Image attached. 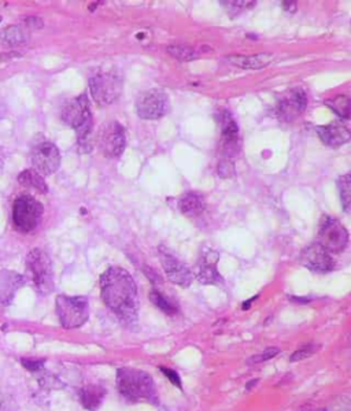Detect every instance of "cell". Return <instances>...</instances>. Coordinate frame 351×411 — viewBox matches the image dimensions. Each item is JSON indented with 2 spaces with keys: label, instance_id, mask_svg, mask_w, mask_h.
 I'll return each mask as SVG.
<instances>
[{
  "label": "cell",
  "instance_id": "cell-1",
  "mask_svg": "<svg viewBox=\"0 0 351 411\" xmlns=\"http://www.w3.org/2000/svg\"><path fill=\"white\" fill-rule=\"evenodd\" d=\"M102 299L124 323H135L139 313L138 287L122 267H109L100 277Z\"/></svg>",
  "mask_w": 351,
  "mask_h": 411
},
{
  "label": "cell",
  "instance_id": "cell-2",
  "mask_svg": "<svg viewBox=\"0 0 351 411\" xmlns=\"http://www.w3.org/2000/svg\"><path fill=\"white\" fill-rule=\"evenodd\" d=\"M62 118L63 121L76 130L77 133V140L79 146L84 151L88 152L92 148V113H91V106L89 100L86 93L80 95L79 97H74L69 103L65 105L62 110Z\"/></svg>",
  "mask_w": 351,
  "mask_h": 411
},
{
  "label": "cell",
  "instance_id": "cell-3",
  "mask_svg": "<svg viewBox=\"0 0 351 411\" xmlns=\"http://www.w3.org/2000/svg\"><path fill=\"white\" fill-rule=\"evenodd\" d=\"M117 388L119 393L128 400L157 402L155 384L146 372L132 368L119 369L117 372Z\"/></svg>",
  "mask_w": 351,
  "mask_h": 411
},
{
  "label": "cell",
  "instance_id": "cell-4",
  "mask_svg": "<svg viewBox=\"0 0 351 411\" xmlns=\"http://www.w3.org/2000/svg\"><path fill=\"white\" fill-rule=\"evenodd\" d=\"M27 277L40 295H50L54 291L53 262L50 255L40 248L32 250L27 257Z\"/></svg>",
  "mask_w": 351,
  "mask_h": 411
},
{
  "label": "cell",
  "instance_id": "cell-5",
  "mask_svg": "<svg viewBox=\"0 0 351 411\" xmlns=\"http://www.w3.org/2000/svg\"><path fill=\"white\" fill-rule=\"evenodd\" d=\"M89 90L98 105H112L122 92L121 74L114 69H103L93 73L89 77Z\"/></svg>",
  "mask_w": 351,
  "mask_h": 411
},
{
  "label": "cell",
  "instance_id": "cell-6",
  "mask_svg": "<svg viewBox=\"0 0 351 411\" xmlns=\"http://www.w3.org/2000/svg\"><path fill=\"white\" fill-rule=\"evenodd\" d=\"M57 314L63 328H79L87 323L89 318V300L86 296L59 295L57 297Z\"/></svg>",
  "mask_w": 351,
  "mask_h": 411
},
{
  "label": "cell",
  "instance_id": "cell-7",
  "mask_svg": "<svg viewBox=\"0 0 351 411\" xmlns=\"http://www.w3.org/2000/svg\"><path fill=\"white\" fill-rule=\"evenodd\" d=\"M43 206L40 205L33 196L24 195L20 196L13 207V222L15 228L22 234H29L34 231L41 220Z\"/></svg>",
  "mask_w": 351,
  "mask_h": 411
},
{
  "label": "cell",
  "instance_id": "cell-8",
  "mask_svg": "<svg viewBox=\"0 0 351 411\" xmlns=\"http://www.w3.org/2000/svg\"><path fill=\"white\" fill-rule=\"evenodd\" d=\"M98 144L106 158H117L125 149V130L121 123L109 121L99 129Z\"/></svg>",
  "mask_w": 351,
  "mask_h": 411
},
{
  "label": "cell",
  "instance_id": "cell-9",
  "mask_svg": "<svg viewBox=\"0 0 351 411\" xmlns=\"http://www.w3.org/2000/svg\"><path fill=\"white\" fill-rule=\"evenodd\" d=\"M349 241L346 228L335 218L325 217L319 232V244L328 252H340Z\"/></svg>",
  "mask_w": 351,
  "mask_h": 411
},
{
  "label": "cell",
  "instance_id": "cell-10",
  "mask_svg": "<svg viewBox=\"0 0 351 411\" xmlns=\"http://www.w3.org/2000/svg\"><path fill=\"white\" fill-rule=\"evenodd\" d=\"M168 97L159 89L142 92L136 100V113L145 119H158L166 113Z\"/></svg>",
  "mask_w": 351,
  "mask_h": 411
},
{
  "label": "cell",
  "instance_id": "cell-11",
  "mask_svg": "<svg viewBox=\"0 0 351 411\" xmlns=\"http://www.w3.org/2000/svg\"><path fill=\"white\" fill-rule=\"evenodd\" d=\"M30 161L33 169L41 176H51L59 169L60 165V154L55 144L53 143H41L33 148Z\"/></svg>",
  "mask_w": 351,
  "mask_h": 411
},
{
  "label": "cell",
  "instance_id": "cell-12",
  "mask_svg": "<svg viewBox=\"0 0 351 411\" xmlns=\"http://www.w3.org/2000/svg\"><path fill=\"white\" fill-rule=\"evenodd\" d=\"M307 105L306 93L302 88L291 89L287 92L277 105V116L282 121L291 122L299 117Z\"/></svg>",
  "mask_w": 351,
  "mask_h": 411
},
{
  "label": "cell",
  "instance_id": "cell-13",
  "mask_svg": "<svg viewBox=\"0 0 351 411\" xmlns=\"http://www.w3.org/2000/svg\"><path fill=\"white\" fill-rule=\"evenodd\" d=\"M159 257H161V264L165 270V274L172 283L184 288L191 285L192 273L187 264L178 261L175 255L168 252L165 248H159Z\"/></svg>",
  "mask_w": 351,
  "mask_h": 411
},
{
  "label": "cell",
  "instance_id": "cell-14",
  "mask_svg": "<svg viewBox=\"0 0 351 411\" xmlns=\"http://www.w3.org/2000/svg\"><path fill=\"white\" fill-rule=\"evenodd\" d=\"M300 262L309 270L317 273L331 271L335 266L331 252H328L319 243L312 244L303 250L300 255Z\"/></svg>",
  "mask_w": 351,
  "mask_h": 411
},
{
  "label": "cell",
  "instance_id": "cell-15",
  "mask_svg": "<svg viewBox=\"0 0 351 411\" xmlns=\"http://www.w3.org/2000/svg\"><path fill=\"white\" fill-rule=\"evenodd\" d=\"M218 254L216 251H207L197 264L195 274L202 284H221L223 277L217 269Z\"/></svg>",
  "mask_w": 351,
  "mask_h": 411
},
{
  "label": "cell",
  "instance_id": "cell-16",
  "mask_svg": "<svg viewBox=\"0 0 351 411\" xmlns=\"http://www.w3.org/2000/svg\"><path fill=\"white\" fill-rule=\"evenodd\" d=\"M317 133L324 144L328 147H340L350 140V130L340 122H332L317 128Z\"/></svg>",
  "mask_w": 351,
  "mask_h": 411
},
{
  "label": "cell",
  "instance_id": "cell-17",
  "mask_svg": "<svg viewBox=\"0 0 351 411\" xmlns=\"http://www.w3.org/2000/svg\"><path fill=\"white\" fill-rule=\"evenodd\" d=\"M25 284V278L11 270H0V303L8 304L14 299V295Z\"/></svg>",
  "mask_w": 351,
  "mask_h": 411
},
{
  "label": "cell",
  "instance_id": "cell-18",
  "mask_svg": "<svg viewBox=\"0 0 351 411\" xmlns=\"http://www.w3.org/2000/svg\"><path fill=\"white\" fill-rule=\"evenodd\" d=\"M79 396L81 405L87 410L96 411L106 396V389L99 385H87L79 391Z\"/></svg>",
  "mask_w": 351,
  "mask_h": 411
},
{
  "label": "cell",
  "instance_id": "cell-19",
  "mask_svg": "<svg viewBox=\"0 0 351 411\" xmlns=\"http://www.w3.org/2000/svg\"><path fill=\"white\" fill-rule=\"evenodd\" d=\"M220 123H221V130H223V139L225 143V148L230 152L231 148H236L237 143V125L234 122L232 116L228 112H223L220 116Z\"/></svg>",
  "mask_w": 351,
  "mask_h": 411
},
{
  "label": "cell",
  "instance_id": "cell-20",
  "mask_svg": "<svg viewBox=\"0 0 351 411\" xmlns=\"http://www.w3.org/2000/svg\"><path fill=\"white\" fill-rule=\"evenodd\" d=\"M1 41L8 46V47H17L21 44H25L29 39V33L27 27L22 25H14V27H7L6 29L1 32L0 34Z\"/></svg>",
  "mask_w": 351,
  "mask_h": 411
},
{
  "label": "cell",
  "instance_id": "cell-21",
  "mask_svg": "<svg viewBox=\"0 0 351 411\" xmlns=\"http://www.w3.org/2000/svg\"><path fill=\"white\" fill-rule=\"evenodd\" d=\"M273 59V55L270 54H258V55H250V57H243V55H234L228 57V60L236 65L241 69H263L267 66Z\"/></svg>",
  "mask_w": 351,
  "mask_h": 411
},
{
  "label": "cell",
  "instance_id": "cell-22",
  "mask_svg": "<svg viewBox=\"0 0 351 411\" xmlns=\"http://www.w3.org/2000/svg\"><path fill=\"white\" fill-rule=\"evenodd\" d=\"M18 182L32 191H36L39 194H47L48 192V185L44 181V177L40 173H37L34 169H28L22 172L18 176Z\"/></svg>",
  "mask_w": 351,
  "mask_h": 411
},
{
  "label": "cell",
  "instance_id": "cell-23",
  "mask_svg": "<svg viewBox=\"0 0 351 411\" xmlns=\"http://www.w3.org/2000/svg\"><path fill=\"white\" fill-rule=\"evenodd\" d=\"M178 207L183 214L192 217V215L201 214L205 205H204V201L199 195H197L194 192H188L181 196V199L178 202Z\"/></svg>",
  "mask_w": 351,
  "mask_h": 411
},
{
  "label": "cell",
  "instance_id": "cell-24",
  "mask_svg": "<svg viewBox=\"0 0 351 411\" xmlns=\"http://www.w3.org/2000/svg\"><path fill=\"white\" fill-rule=\"evenodd\" d=\"M326 106L329 109H332V112H335L339 117L350 118L351 116V100L350 97L345 96V95H339L333 99L326 100Z\"/></svg>",
  "mask_w": 351,
  "mask_h": 411
},
{
  "label": "cell",
  "instance_id": "cell-25",
  "mask_svg": "<svg viewBox=\"0 0 351 411\" xmlns=\"http://www.w3.org/2000/svg\"><path fill=\"white\" fill-rule=\"evenodd\" d=\"M338 187L343 208L351 214V172L339 178Z\"/></svg>",
  "mask_w": 351,
  "mask_h": 411
},
{
  "label": "cell",
  "instance_id": "cell-26",
  "mask_svg": "<svg viewBox=\"0 0 351 411\" xmlns=\"http://www.w3.org/2000/svg\"><path fill=\"white\" fill-rule=\"evenodd\" d=\"M150 299H151V302H152L159 310H162L165 314L173 316V314L177 313V307H176L175 304H173L169 299H166V297L161 294L159 291H155V290L151 291Z\"/></svg>",
  "mask_w": 351,
  "mask_h": 411
},
{
  "label": "cell",
  "instance_id": "cell-27",
  "mask_svg": "<svg viewBox=\"0 0 351 411\" xmlns=\"http://www.w3.org/2000/svg\"><path fill=\"white\" fill-rule=\"evenodd\" d=\"M169 54H172L175 58L183 62H188L192 59L197 58L198 54L195 53V50L190 48V47H184V46H172L168 48Z\"/></svg>",
  "mask_w": 351,
  "mask_h": 411
},
{
  "label": "cell",
  "instance_id": "cell-28",
  "mask_svg": "<svg viewBox=\"0 0 351 411\" xmlns=\"http://www.w3.org/2000/svg\"><path fill=\"white\" fill-rule=\"evenodd\" d=\"M320 350V344H307L302 349H299L298 351L290 356V361L291 362H299V361H303V359H307L310 356H313L314 353H317Z\"/></svg>",
  "mask_w": 351,
  "mask_h": 411
},
{
  "label": "cell",
  "instance_id": "cell-29",
  "mask_svg": "<svg viewBox=\"0 0 351 411\" xmlns=\"http://www.w3.org/2000/svg\"><path fill=\"white\" fill-rule=\"evenodd\" d=\"M279 353H280V350H279L277 347H269V349H266V350L261 353L253 355V356L247 361V363H249V365H258V363H263V362H266V361L274 358V356Z\"/></svg>",
  "mask_w": 351,
  "mask_h": 411
},
{
  "label": "cell",
  "instance_id": "cell-30",
  "mask_svg": "<svg viewBox=\"0 0 351 411\" xmlns=\"http://www.w3.org/2000/svg\"><path fill=\"white\" fill-rule=\"evenodd\" d=\"M218 175L223 178H230L234 177V163L230 159H223L218 165Z\"/></svg>",
  "mask_w": 351,
  "mask_h": 411
},
{
  "label": "cell",
  "instance_id": "cell-31",
  "mask_svg": "<svg viewBox=\"0 0 351 411\" xmlns=\"http://www.w3.org/2000/svg\"><path fill=\"white\" fill-rule=\"evenodd\" d=\"M161 372L166 376V379L169 380V382H172L173 385H176L177 388H183V384H181V379H180V376L176 373L175 370H172V369H168V368H161Z\"/></svg>",
  "mask_w": 351,
  "mask_h": 411
},
{
  "label": "cell",
  "instance_id": "cell-32",
  "mask_svg": "<svg viewBox=\"0 0 351 411\" xmlns=\"http://www.w3.org/2000/svg\"><path fill=\"white\" fill-rule=\"evenodd\" d=\"M21 363L25 366V369H28L30 372H39L41 370V368L44 366V361L39 359V361H33V359H22Z\"/></svg>",
  "mask_w": 351,
  "mask_h": 411
},
{
  "label": "cell",
  "instance_id": "cell-33",
  "mask_svg": "<svg viewBox=\"0 0 351 411\" xmlns=\"http://www.w3.org/2000/svg\"><path fill=\"white\" fill-rule=\"evenodd\" d=\"M227 8H228V11H230V14L231 15H236L241 8H244L243 6L244 4H247V1H224L223 3Z\"/></svg>",
  "mask_w": 351,
  "mask_h": 411
},
{
  "label": "cell",
  "instance_id": "cell-34",
  "mask_svg": "<svg viewBox=\"0 0 351 411\" xmlns=\"http://www.w3.org/2000/svg\"><path fill=\"white\" fill-rule=\"evenodd\" d=\"M283 4H284V7H286L287 10L293 11V13L296 10V3H295V1H284Z\"/></svg>",
  "mask_w": 351,
  "mask_h": 411
},
{
  "label": "cell",
  "instance_id": "cell-35",
  "mask_svg": "<svg viewBox=\"0 0 351 411\" xmlns=\"http://www.w3.org/2000/svg\"><path fill=\"white\" fill-rule=\"evenodd\" d=\"M6 114H7V107L3 102H0V121L6 117Z\"/></svg>",
  "mask_w": 351,
  "mask_h": 411
},
{
  "label": "cell",
  "instance_id": "cell-36",
  "mask_svg": "<svg viewBox=\"0 0 351 411\" xmlns=\"http://www.w3.org/2000/svg\"><path fill=\"white\" fill-rule=\"evenodd\" d=\"M256 384H258V379H256V380H253V382H249L247 385H246V389H251Z\"/></svg>",
  "mask_w": 351,
  "mask_h": 411
},
{
  "label": "cell",
  "instance_id": "cell-37",
  "mask_svg": "<svg viewBox=\"0 0 351 411\" xmlns=\"http://www.w3.org/2000/svg\"><path fill=\"white\" fill-rule=\"evenodd\" d=\"M256 299V297H254ZM254 299H250V300H246L244 303H243V310H246V309H249L250 307V304H251V302L254 300Z\"/></svg>",
  "mask_w": 351,
  "mask_h": 411
},
{
  "label": "cell",
  "instance_id": "cell-38",
  "mask_svg": "<svg viewBox=\"0 0 351 411\" xmlns=\"http://www.w3.org/2000/svg\"><path fill=\"white\" fill-rule=\"evenodd\" d=\"M309 411H326V410H309Z\"/></svg>",
  "mask_w": 351,
  "mask_h": 411
}]
</instances>
